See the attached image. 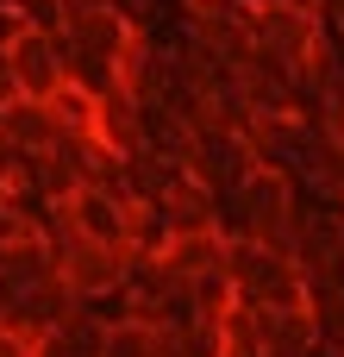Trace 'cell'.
Instances as JSON below:
<instances>
[{
	"instance_id": "cell-9",
	"label": "cell",
	"mask_w": 344,
	"mask_h": 357,
	"mask_svg": "<svg viewBox=\"0 0 344 357\" xmlns=\"http://www.w3.org/2000/svg\"><path fill=\"white\" fill-rule=\"evenodd\" d=\"M13 100H19V82H13V50L0 44V113H6Z\"/></svg>"
},
{
	"instance_id": "cell-3",
	"label": "cell",
	"mask_w": 344,
	"mask_h": 357,
	"mask_svg": "<svg viewBox=\"0 0 344 357\" xmlns=\"http://www.w3.org/2000/svg\"><path fill=\"white\" fill-rule=\"evenodd\" d=\"M56 213H63V226H69L75 238L132 251V195H125V188H100V182H88V188L69 195Z\"/></svg>"
},
{
	"instance_id": "cell-1",
	"label": "cell",
	"mask_w": 344,
	"mask_h": 357,
	"mask_svg": "<svg viewBox=\"0 0 344 357\" xmlns=\"http://www.w3.org/2000/svg\"><path fill=\"white\" fill-rule=\"evenodd\" d=\"M232 207H238V232H232V238H257V245L295 257V245H301V220H307L301 201H295V176L257 163V176L232 195Z\"/></svg>"
},
{
	"instance_id": "cell-6",
	"label": "cell",
	"mask_w": 344,
	"mask_h": 357,
	"mask_svg": "<svg viewBox=\"0 0 344 357\" xmlns=\"http://www.w3.org/2000/svg\"><path fill=\"white\" fill-rule=\"evenodd\" d=\"M226 257H232V232H188V238H169V245L157 251V264H163L169 276H182V282L226 270Z\"/></svg>"
},
{
	"instance_id": "cell-8",
	"label": "cell",
	"mask_w": 344,
	"mask_h": 357,
	"mask_svg": "<svg viewBox=\"0 0 344 357\" xmlns=\"http://www.w3.org/2000/svg\"><path fill=\"white\" fill-rule=\"evenodd\" d=\"M0 357H38V339L19 326H0Z\"/></svg>"
},
{
	"instance_id": "cell-4",
	"label": "cell",
	"mask_w": 344,
	"mask_h": 357,
	"mask_svg": "<svg viewBox=\"0 0 344 357\" xmlns=\"http://www.w3.org/2000/svg\"><path fill=\"white\" fill-rule=\"evenodd\" d=\"M13 82L19 100H56L69 88V63H63V38L56 31H25L13 44Z\"/></svg>"
},
{
	"instance_id": "cell-2",
	"label": "cell",
	"mask_w": 344,
	"mask_h": 357,
	"mask_svg": "<svg viewBox=\"0 0 344 357\" xmlns=\"http://www.w3.org/2000/svg\"><path fill=\"white\" fill-rule=\"evenodd\" d=\"M251 44H257L263 56H276L282 69L301 75V69L320 56V44H326V19H320L313 6L276 0V6H257V13H251Z\"/></svg>"
},
{
	"instance_id": "cell-7",
	"label": "cell",
	"mask_w": 344,
	"mask_h": 357,
	"mask_svg": "<svg viewBox=\"0 0 344 357\" xmlns=\"http://www.w3.org/2000/svg\"><path fill=\"white\" fill-rule=\"evenodd\" d=\"M100 357H163V333L144 326V320H132V314H119V320H107Z\"/></svg>"
},
{
	"instance_id": "cell-5",
	"label": "cell",
	"mask_w": 344,
	"mask_h": 357,
	"mask_svg": "<svg viewBox=\"0 0 344 357\" xmlns=\"http://www.w3.org/2000/svg\"><path fill=\"white\" fill-rule=\"evenodd\" d=\"M157 213H163V232H169V238H188V232H226V226H219V195H213L207 182H194V176H182V182L157 201Z\"/></svg>"
}]
</instances>
